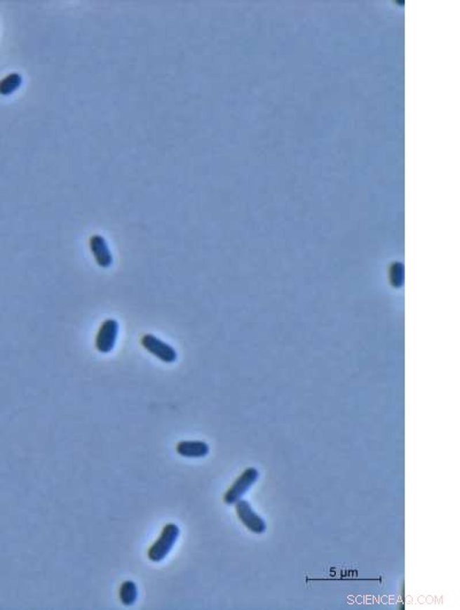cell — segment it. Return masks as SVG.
<instances>
[{"label": "cell", "instance_id": "cell-1", "mask_svg": "<svg viewBox=\"0 0 460 610\" xmlns=\"http://www.w3.org/2000/svg\"><path fill=\"white\" fill-rule=\"evenodd\" d=\"M180 529L174 523H170L163 527V532L160 534L159 539L150 547L149 550V559L154 563H159L170 553L172 547L179 539Z\"/></svg>", "mask_w": 460, "mask_h": 610}, {"label": "cell", "instance_id": "cell-2", "mask_svg": "<svg viewBox=\"0 0 460 610\" xmlns=\"http://www.w3.org/2000/svg\"><path fill=\"white\" fill-rule=\"evenodd\" d=\"M259 472L256 468H248L234 482L227 492L224 493V501L227 505H235L240 501L242 496L252 487L253 484L258 479Z\"/></svg>", "mask_w": 460, "mask_h": 610}, {"label": "cell", "instance_id": "cell-3", "mask_svg": "<svg viewBox=\"0 0 460 610\" xmlns=\"http://www.w3.org/2000/svg\"><path fill=\"white\" fill-rule=\"evenodd\" d=\"M141 343L144 349H147V352H150L151 355L156 356L163 363L170 364L177 359V352H175V349L163 340L158 339L157 336L147 334L142 338Z\"/></svg>", "mask_w": 460, "mask_h": 610}, {"label": "cell", "instance_id": "cell-4", "mask_svg": "<svg viewBox=\"0 0 460 610\" xmlns=\"http://www.w3.org/2000/svg\"><path fill=\"white\" fill-rule=\"evenodd\" d=\"M235 510H236L237 517L248 530L255 534H262L265 532V521L253 511L249 502L245 500L237 501L235 503Z\"/></svg>", "mask_w": 460, "mask_h": 610}, {"label": "cell", "instance_id": "cell-5", "mask_svg": "<svg viewBox=\"0 0 460 610\" xmlns=\"http://www.w3.org/2000/svg\"><path fill=\"white\" fill-rule=\"evenodd\" d=\"M119 324L115 319H106L102 324L96 336V348L102 354H109L115 347L118 339Z\"/></svg>", "mask_w": 460, "mask_h": 610}, {"label": "cell", "instance_id": "cell-6", "mask_svg": "<svg viewBox=\"0 0 460 610\" xmlns=\"http://www.w3.org/2000/svg\"><path fill=\"white\" fill-rule=\"evenodd\" d=\"M90 250L93 253L95 260L102 269H109L113 264V256L109 251V246L102 235H93L90 237Z\"/></svg>", "mask_w": 460, "mask_h": 610}, {"label": "cell", "instance_id": "cell-7", "mask_svg": "<svg viewBox=\"0 0 460 610\" xmlns=\"http://www.w3.org/2000/svg\"><path fill=\"white\" fill-rule=\"evenodd\" d=\"M176 451L188 458H201L210 453V447L204 441H181L176 446Z\"/></svg>", "mask_w": 460, "mask_h": 610}, {"label": "cell", "instance_id": "cell-8", "mask_svg": "<svg viewBox=\"0 0 460 610\" xmlns=\"http://www.w3.org/2000/svg\"><path fill=\"white\" fill-rule=\"evenodd\" d=\"M119 595H120V600H121L122 604L127 607H130L137 600V586L131 581L123 582L120 588Z\"/></svg>", "mask_w": 460, "mask_h": 610}, {"label": "cell", "instance_id": "cell-9", "mask_svg": "<svg viewBox=\"0 0 460 610\" xmlns=\"http://www.w3.org/2000/svg\"><path fill=\"white\" fill-rule=\"evenodd\" d=\"M21 84H22V77L20 74H10L0 81V95L10 96L14 91L19 89Z\"/></svg>", "mask_w": 460, "mask_h": 610}]
</instances>
